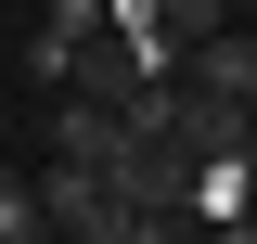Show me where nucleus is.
Returning <instances> with one entry per match:
<instances>
[{"mask_svg":"<svg viewBox=\"0 0 257 244\" xmlns=\"http://www.w3.org/2000/svg\"><path fill=\"white\" fill-rule=\"evenodd\" d=\"M193 231H257V154H193Z\"/></svg>","mask_w":257,"mask_h":244,"instance_id":"nucleus-1","label":"nucleus"},{"mask_svg":"<svg viewBox=\"0 0 257 244\" xmlns=\"http://www.w3.org/2000/svg\"><path fill=\"white\" fill-rule=\"evenodd\" d=\"M193 77H206V90H231V103H257V26H244V13H231L219 39H193Z\"/></svg>","mask_w":257,"mask_h":244,"instance_id":"nucleus-2","label":"nucleus"},{"mask_svg":"<svg viewBox=\"0 0 257 244\" xmlns=\"http://www.w3.org/2000/svg\"><path fill=\"white\" fill-rule=\"evenodd\" d=\"M39 231H52V193H39V167L0 154V244H39Z\"/></svg>","mask_w":257,"mask_h":244,"instance_id":"nucleus-3","label":"nucleus"},{"mask_svg":"<svg viewBox=\"0 0 257 244\" xmlns=\"http://www.w3.org/2000/svg\"><path fill=\"white\" fill-rule=\"evenodd\" d=\"M0 154H13V116H0Z\"/></svg>","mask_w":257,"mask_h":244,"instance_id":"nucleus-4","label":"nucleus"}]
</instances>
